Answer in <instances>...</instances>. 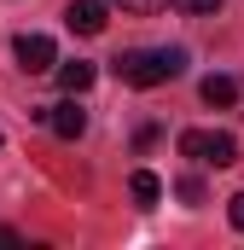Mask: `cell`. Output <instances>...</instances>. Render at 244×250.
<instances>
[{
  "instance_id": "cell-3",
  "label": "cell",
  "mask_w": 244,
  "mask_h": 250,
  "mask_svg": "<svg viewBox=\"0 0 244 250\" xmlns=\"http://www.w3.org/2000/svg\"><path fill=\"white\" fill-rule=\"evenodd\" d=\"M12 53H18V64H23L29 76H41V70H53V64H59L53 35H18V41H12Z\"/></svg>"
},
{
  "instance_id": "cell-8",
  "label": "cell",
  "mask_w": 244,
  "mask_h": 250,
  "mask_svg": "<svg viewBox=\"0 0 244 250\" xmlns=\"http://www.w3.org/2000/svg\"><path fill=\"white\" fill-rule=\"evenodd\" d=\"M128 192H134V198H140V204H157V198H163V181H157V175H151V169H140V175H134V181H128Z\"/></svg>"
},
{
  "instance_id": "cell-7",
  "label": "cell",
  "mask_w": 244,
  "mask_h": 250,
  "mask_svg": "<svg viewBox=\"0 0 244 250\" xmlns=\"http://www.w3.org/2000/svg\"><path fill=\"white\" fill-rule=\"evenodd\" d=\"M198 93H203V105H233V99H239V82H233V76H203Z\"/></svg>"
},
{
  "instance_id": "cell-9",
  "label": "cell",
  "mask_w": 244,
  "mask_h": 250,
  "mask_svg": "<svg viewBox=\"0 0 244 250\" xmlns=\"http://www.w3.org/2000/svg\"><path fill=\"white\" fill-rule=\"evenodd\" d=\"M181 12H192V18H209V12H221V0H175Z\"/></svg>"
},
{
  "instance_id": "cell-5",
  "label": "cell",
  "mask_w": 244,
  "mask_h": 250,
  "mask_svg": "<svg viewBox=\"0 0 244 250\" xmlns=\"http://www.w3.org/2000/svg\"><path fill=\"white\" fill-rule=\"evenodd\" d=\"M41 117L53 123V134H59V140H81V134H87V111L76 105V93H70L64 105H47Z\"/></svg>"
},
{
  "instance_id": "cell-6",
  "label": "cell",
  "mask_w": 244,
  "mask_h": 250,
  "mask_svg": "<svg viewBox=\"0 0 244 250\" xmlns=\"http://www.w3.org/2000/svg\"><path fill=\"white\" fill-rule=\"evenodd\" d=\"M93 76H99V70H93L87 59H70V64H59V87H64V93H87V87H93Z\"/></svg>"
},
{
  "instance_id": "cell-10",
  "label": "cell",
  "mask_w": 244,
  "mask_h": 250,
  "mask_svg": "<svg viewBox=\"0 0 244 250\" xmlns=\"http://www.w3.org/2000/svg\"><path fill=\"white\" fill-rule=\"evenodd\" d=\"M122 12H163V6H169V0H117Z\"/></svg>"
},
{
  "instance_id": "cell-2",
  "label": "cell",
  "mask_w": 244,
  "mask_h": 250,
  "mask_svg": "<svg viewBox=\"0 0 244 250\" xmlns=\"http://www.w3.org/2000/svg\"><path fill=\"white\" fill-rule=\"evenodd\" d=\"M175 146H181V157L203 163V169H233V163H239V140L221 134V128H186Z\"/></svg>"
},
{
  "instance_id": "cell-1",
  "label": "cell",
  "mask_w": 244,
  "mask_h": 250,
  "mask_svg": "<svg viewBox=\"0 0 244 250\" xmlns=\"http://www.w3.org/2000/svg\"><path fill=\"white\" fill-rule=\"evenodd\" d=\"M186 70V47H134L117 59V76L128 87H157V82H175Z\"/></svg>"
},
{
  "instance_id": "cell-11",
  "label": "cell",
  "mask_w": 244,
  "mask_h": 250,
  "mask_svg": "<svg viewBox=\"0 0 244 250\" xmlns=\"http://www.w3.org/2000/svg\"><path fill=\"white\" fill-rule=\"evenodd\" d=\"M227 215H233V227L244 233V192H233V198H227Z\"/></svg>"
},
{
  "instance_id": "cell-12",
  "label": "cell",
  "mask_w": 244,
  "mask_h": 250,
  "mask_svg": "<svg viewBox=\"0 0 244 250\" xmlns=\"http://www.w3.org/2000/svg\"><path fill=\"white\" fill-rule=\"evenodd\" d=\"M181 198L186 204H203V181H181Z\"/></svg>"
},
{
  "instance_id": "cell-4",
  "label": "cell",
  "mask_w": 244,
  "mask_h": 250,
  "mask_svg": "<svg viewBox=\"0 0 244 250\" xmlns=\"http://www.w3.org/2000/svg\"><path fill=\"white\" fill-rule=\"evenodd\" d=\"M64 23H70L76 35H99V29L111 23V6H105V0H70V6H64Z\"/></svg>"
}]
</instances>
